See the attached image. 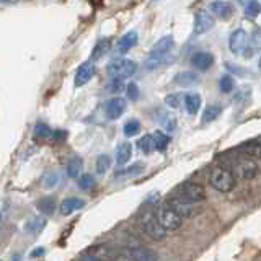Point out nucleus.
Wrapping results in <instances>:
<instances>
[{
    "instance_id": "f257e3e1",
    "label": "nucleus",
    "mask_w": 261,
    "mask_h": 261,
    "mask_svg": "<svg viewBox=\"0 0 261 261\" xmlns=\"http://www.w3.org/2000/svg\"><path fill=\"white\" fill-rule=\"evenodd\" d=\"M175 46V41L171 36H163L150 49L149 57L145 59V69L147 70H155L162 67L163 64L171 61V49Z\"/></svg>"
},
{
    "instance_id": "f03ea898",
    "label": "nucleus",
    "mask_w": 261,
    "mask_h": 261,
    "mask_svg": "<svg viewBox=\"0 0 261 261\" xmlns=\"http://www.w3.org/2000/svg\"><path fill=\"white\" fill-rule=\"evenodd\" d=\"M204 198H206L204 188L198 183H193V181L181 183L170 194V199H176L179 202H186V204L201 202V201H204Z\"/></svg>"
},
{
    "instance_id": "7ed1b4c3",
    "label": "nucleus",
    "mask_w": 261,
    "mask_h": 261,
    "mask_svg": "<svg viewBox=\"0 0 261 261\" xmlns=\"http://www.w3.org/2000/svg\"><path fill=\"white\" fill-rule=\"evenodd\" d=\"M139 227H141V230L149 237V239L155 242H162L167 237V232L162 228L157 217H155V212L152 211H144L142 214L139 216Z\"/></svg>"
},
{
    "instance_id": "20e7f679",
    "label": "nucleus",
    "mask_w": 261,
    "mask_h": 261,
    "mask_svg": "<svg viewBox=\"0 0 261 261\" xmlns=\"http://www.w3.org/2000/svg\"><path fill=\"white\" fill-rule=\"evenodd\" d=\"M155 217H157L159 224L162 225V228L165 232L178 230V228L181 227V224H183V217H179L167 202L157 207V211H155Z\"/></svg>"
},
{
    "instance_id": "39448f33",
    "label": "nucleus",
    "mask_w": 261,
    "mask_h": 261,
    "mask_svg": "<svg viewBox=\"0 0 261 261\" xmlns=\"http://www.w3.org/2000/svg\"><path fill=\"white\" fill-rule=\"evenodd\" d=\"M209 183L214 190L220 193H228V191H232L235 186V176L228 170L222 167H216V168H212L209 173Z\"/></svg>"
},
{
    "instance_id": "423d86ee",
    "label": "nucleus",
    "mask_w": 261,
    "mask_h": 261,
    "mask_svg": "<svg viewBox=\"0 0 261 261\" xmlns=\"http://www.w3.org/2000/svg\"><path fill=\"white\" fill-rule=\"evenodd\" d=\"M136 70H137V64L129 59H116L106 67L108 75H111L113 79H121V80L134 75Z\"/></svg>"
},
{
    "instance_id": "0eeeda50",
    "label": "nucleus",
    "mask_w": 261,
    "mask_h": 261,
    "mask_svg": "<svg viewBox=\"0 0 261 261\" xmlns=\"http://www.w3.org/2000/svg\"><path fill=\"white\" fill-rule=\"evenodd\" d=\"M121 255L129 261H159V253L145 247H127Z\"/></svg>"
},
{
    "instance_id": "6e6552de",
    "label": "nucleus",
    "mask_w": 261,
    "mask_h": 261,
    "mask_svg": "<svg viewBox=\"0 0 261 261\" xmlns=\"http://www.w3.org/2000/svg\"><path fill=\"white\" fill-rule=\"evenodd\" d=\"M248 33L245 30H235L232 35H230V39H228V49L235 54V56H240L247 51L248 47Z\"/></svg>"
},
{
    "instance_id": "1a4fd4ad",
    "label": "nucleus",
    "mask_w": 261,
    "mask_h": 261,
    "mask_svg": "<svg viewBox=\"0 0 261 261\" xmlns=\"http://www.w3.org/2000/svg\"><path fill=\"white\" fill-rule=\"evenodd\" d=\"M233 171H235V175L242 178V179H253V178H256L258 173H259V168L258 165L253 160L250 159H242L235 163V167H233Z\"/></svg>"
},
{
    "instance_id": "9d476101",
    "label": "nucleus",
    "mask_w": 261,
    "mask_h": 261,
    "mask_svg": "<svg viewBox=\"0 0 261 261\" xmlns=\"http://www.w3.org/2000/svg\"><path fill=\"white\" fill-rule=\"evenodd\" d=\"M214 23L216 18L209 10H199L194 18V35H204V33L211 31Z\"/></svg>"
},
{
    "instance_id": "9b49d317",
    "label": "nucleus",
    "mask_w": 261,
    "mask_h": 261,
    "mask_svg": "<svg viewBox=\"0 0 261 261\" xmlns=\"http://www.w3.org/2000/svg\"><path fill=\"white\" fill-rule=\"evenodd\" d=\"M191 64L198 70L206 72L212 67V65H214V56L207 51H198L191 56Z\"/></svg>"
},
{
    "instance_id": "f8f14e48",
    "label": "nucleus",
    "mask_w": 261,
    "mask_h": 261,
    "mask_svg": "<svg viewBox=\"0 0 261 261\" xmlns=\"http://www.w3.org/2000/svg\"><path fill=\"white\" fill-rule=\"evenodd\" d=\"M126 111V100L124 98H111V100H108V103H106V116H108V119H118L122 116V113Z\"/></svg>"
},
{
    "instance_id": "ddd939ff",
    "label": "nucleus",
    "mask_w": 261,
    "mask_h": 261,
    "mask_svg": "<svg viewBox=\"0 0 261 261\" xmlns=\"http://www.w3.org/2000/svg\"><path fill=\"white\" fill-rule=\"evenodd\" d=\"M87 255L93 256L100 261H113L118 258V251L111 247H106V245H96V247H92L88 250Z\"/></svg>"
},
{
    "instance_id": "4468645a",
    "label": "nucleus",
    "mask_w": 261,
    "mask_h": 261,
    "mask_svg": "<svg viewBox=\"0 0 261 261\" xmlns=\"http://www.w3.org/2000/svg\"><path fill=\"white\" fill-rule=\"evenodd\" d=\"M95 75V65L93 62H84L77 69V73H75V87H82V85H87L92 77Z\"/></svg>"
},
{
    "instance_id": "2eb2a0df",
    "label": "nucleus",
    "mask_w": 261,
    "mask_h": 261,
    "mask_svg": "<svg viewBox=\"0 0 261 261\" xmlns=\"http://www.w3.org/2000/svg\"><path fill=\"white\" fill-rule=\"evenodd\" d=\"M139 41L137 31H127L124 36H121V39L116 44V53L118 54H126L129 49H133Z\"/></svg>"
},
{
    "instance_id": "dca6fc26",
    "label": "nucleus",
    "mask_w": 261,
    "mask_h": 261,
    "mask_svg": "<svg viewBox=\"0 0 261 261\" xmlns=\"http://www.w3.org/2000/svg\"><path fill=\"white\" fill-rule=\"evenodd\" d=\"M157 122L160 124L162 129H165V133H173L176 129V118L173 116V113L159 110L157 111Z\"/></svg>"
},
{
    "instance_id": "f3484780",
    "label": "nucleus",
    "mask_w": 261,
    "mask_h": 261,
    "mask_svg": "<svg viewBox=\"0 0 261 261\" xmlns=\"http://www.w3.org/2000/svg\"><path fill=\"white\" fill-rule=\"evenodd\" d=\"M84 206H85V201H82L79 198H67L61 202L59 211H61L62 216H70L75 211H80Z\"/></svg>"
},
{
    "instance_id": "a211bd4d",
    "label": "nucleus",
    "mask_w": 261,
    "mask_h": 261,
    "mask_svg": "<svg viewBox=\"0 0 261 261\" xmlns=\"http://www.w3.org/2000/svg\"><path fill=\"white\" fill-rule=\"evenodd\" d=\"M237 150L251 159H261V144L258 141H250L237 147Z\"/></svg>"
},
{
    "instance_id": "6ab92c4d",
    "label": "nucleus",
    "mask_w": 261,
    "mask_h": 261,
    "mask_svg": "<svg viewBox=\"0 0 261 261\" xmlns=\"http://www.w3.org/2000/svg\"><path fill=\"white\" fill-rule=\"evenodd\" d=\"M211 10L214 15H217V18L220 20H228L233 13V7L228 2H212Z\"/></svg>"
},
{
    "instance_id": "aec40b11",
    "label": "nucleus",
    "mask_w": 261,
    "mask_h": 261,
    "mask_svg": "<svg viewBox=\"0 0 261 261\" xmlns=\"http://www.w3.org/2000/svg\"><path fill=\"white\" fill-rule=\"evenodd\" d=\"M183 105L186 108V113L194 116V114H198L201 108V96L198 93H186L183 96Z\"/></svg>"
},
{
    "instance_id": "412c9836",
    "label": "nucleus",
    "mask_w": 261,
    "mask_h": 261,
    "mask_svg": "<svg viewBox=\"0 0 261 261\" xmlns=\"http://www.w3.org/2000/svg\"><path fill=\"white\" fill-rule=\"evenodd\" d=\"M61 179H62V176H61L59 171L49 170V171H46V173L43 175V179H41V186H43L44 190H54L56 186H59Z\"/></svg>"
},
{
    "instance_id": "4be33fe9",
    "label": "nucleus",
    "mask_w": 261,
    "mask_h": 261,
    "mask_svg": "<svg viewBox=\"0 0 261 261\" xmlns=\"http://www.w3.org/2000/svg\"><path fill=\"white\" fill-rule=\"evenodd\" d=\"M175 84L179 87H194L199 84V77L194 72H179L175 75Z\"/></svg>"
},
{
    "instance_id": "5701e85b",
    "label": "nucleus",
    "mask_w": 261,
    "mask_h": 261,
    "mask_svg": "<svg viewBox=\"0 0 261 261\" xmlns=\"http://www.w3.org/2000/svg\"><path fill=\"white\" fill-rule=\"evenodd\" d=\"M167 204L176 212V214H178L179 217H190V216L194 214V209L191 207V204L179 202V201H176V199H170V198H168Z\"/></svg>"
},
{
    "instance_id": "b1692460",
    "label": "nucleus",
    "mask_w": 261,
    "mask_h": 261,
    "mask_svg": "<svg viewBox=\"0 0 261 261\" xmlns=\"http://www.w3.org/2000/svg\"><path fill=\"white\" fill-rule=\"evenodd\" d=\"M133 157V145L129 142H121L116 147V163L118 165H124Z\"/></svg>"
},
{
    "instance_id": "393cba45",
    "label": "nucleus",
    "mask_w": 261,
    "mask_h": 261,
    "mask_svg": "<svg viewBox=\"0 0 261 261\" xmlns=\"http://www.w3.org/2000/svg\"><path fill=\"white\" fill-rule=\"evenodd\" d=\"M82 170H84V160L80 157H72L65 165V173L69 178H79Z\"/></svg>"
},
{
    "instance_id": "a878e982",
    "label": "nucleus",
    "mask_w": 261,
    "mask_h": 261,
    "mask_svg": "<svg viewBox=\"0 0 261 261\" xmlns=\"http://www.w3.org/2000/svg\"><path fill=\"white\" fill-rule=\"evenodd\" d=\"M110 47H111V41L108 38L100 39L95 44L93 51H92V61H98V59H101V57H105L106 54H108Z\"/></svg>"
},
{
    "instance_id": "bb28decb",
    "label": "nucleus",
    "mask_w": 261,
    "mask_h": 261,
    "mask_svg": "<svg viewBox=\"0 0 261 261\" xmlns=\"http://www.w3.org/2000/svg\"><path fill=\"white\" fill-rule=\"evenodd\" d=\"M44 227H46V219L43 216H36V217H31L27 220V224H24V230L30 232V233H39Z\"/></svg>"
},
{
    "instance_id": "cd10ccee",
    "label": "nucleus",
    "mask_w": 261,
    "mask_h": 261,
    "mask_svg": "<svg viewBox=\"0 0 261 261\" xmlns=\"http://www.w3.org/2000/svg\"><path fill=\"white\" fill-rule=\"evenodd\" d=\"M222 113V108H220V105H209L204 108V113H202V124H209V122L216 121L219 118V114Z\"/></svg>"
},
{
    "instance_id": "c85d7f7f",
    "label": "nucleus",
    "mask_w": 261,
    "mask_h": 261,
    "mask_svg": "<svg viewBox=\"0 0 261 261\" xmlns=\"http://www.w3.org/2000/svg\"><path fill=\"white\" fill-rule=\"evenodd\" d=\"M36 207L39 209L41 214H44V216H51L54 209H56V201L53 196H46V198L43 199H39L36 202Z\"/></svg>"
},
{
    "instance_id": "c756f323",
    "label": "nucleus",
    "mask_w": 261,
    "mask_h": 261,
    "mask_svg": "<svg viewBox=\"0 0 261 261\" xmlns=\"http://www.w3.org/2000/svg\"><path fill=\"white\" fill-rule=\"evenodd\" d=\"M152 139H153V144H155V150H167V147L170 144V136L162 133V130H155V133L152 134Z\"/></svg>"
},
{
    "instance_id": "7c9ffc66",
    "label": "nucleus",
    "mask_w": 261,
    "mask_h": 261,
    "mask_svg": "<svg viewBox=\"0 0 261 261\" xmlns=\"http://www.w3.org/2000/svg\"><path fill=\"white\" fill-rule=\"evenodd\" d=\"M137 149L141 150L142 153H152L155 150V144H153V139L152 136H144L139 139V142H137Z\"/></svg>"
},
{
    "instance_id": "2f4dec72",
    "label": "nucleus",
    "mask_w": 261,
    "mask_h": 261,
    "mask_svg": "<svg viewBox=\"0 0 261 261\" xmlns=\"http://www.w3.org/2000/svg\"><path fill=\"white\" fill-rule=\"evenodd\" d=\"M95 167H96V173L98 175H105L106 171L110 170L111 167V159H110V155H100V157L96 159V163H95Z\"/></svg>"
},
{
    "instance_id": "473e14b6",
    "label": "nucleus",
    "mask_w": 261,
    "mask_h": 261,
    "mask_svg": "<svg viewBox=\"0 0 261 261\" xmlns=\"http://www.w3.org/2000/svg\"><path fill=\"white\" fill-rule=\"evenodd\" d=\"M53 133H54V130L49 127L47 124H44V122H38L36 127H35V137L43 139V141H47V139H51L53 137Z\"/></svg>"
},
{
    "instance_id": "72a5a7b5",
    "label": "nucleus",
    "mask_w": 261,
    "mask_h": 261,
    "mask_svg": "<svg viewBox=\"0 0 261 261\" xmlns=\"http://www.w3.org/2000/svg\"><path fill=\"white\" fill-rule=\"evenodd\" d=\"M139 130H141V122L137 119H129L124 127H122V133H124L126 137H134L139 134Z\"/></svg>"
},
{
    "instance_id": "f704fd0d",
    "label": "nucleus",
    "mask_w": 261,
    "mask_h": 261,
    "mask_svg": "<svg viewBox=\"0 0 261 261\" xmlns=\"http://www.w3.org/2000/svg\"><path fill=\"white\" fill-rule=\"evenodd\" d=\"M219 88L222 93H230L232 90L235 88V80L232 75H228V73H225V75L220 77L219 80Z\"/></svg>"
},
{
    "instance_id": "c9c22d12",
    "label": "nucleus",
    "mask_w": 261,
    "mask_h": 261,
    "mask_svg": "<svg viewBox=\"0 0 261 261\" xmlns=\"http://www.w3.org/2000/svg\"><path fill=\"white\" fill-rule=\"evenodd\" d=\"M245 13H247V16H250V18H255V16H258L261 13V4L255 2V0L247 2L245 4Z\"/></svg>"
},
{
    "instance_id": "e433bc0d",
    "label": "nucleus",
    "mask_w": 261,
    "mask_h": 261,
    "mask_svg": "<svg viewBox=\"0 0 261 261\" xmlns=\"http://www.w3.org/2000/svg\"><path fill=\"white\" fill-rule=\"evenodd\" d=\"M142 168H144L142 163H134V165L127 167L126 170L116 171V176H133V175H139L142 171Z\"/></svg>"
},
{
    "instance_id": "4c0bfd02",
    "label": "nucleus",
    "mask_w": 261,
    "mask_h": 261,
    "mask_svg": "<svg viewBox=\"0 0 261 261\" xmlns=\"http://www.w3.org/2000/svg\"><path fill=\"white\" fill-rule=\"evenodd\" d=\"M95 186V178L92 175H82L79 178V188L82 191H88Z\"/></svg>"
},
{
    "instance_id": "58836bf2",
    "label": "nucleus",
    "mask_w": 261,
    "mask_h": 261,
    "mask_svg": "<svg viewBox=\"0 0 261 261\" xmlns=\"http://www.w3.org/2000/svg\"><path fill=\"white\" fill-rule=\"evenodd\" d=\"M126 95H127L129 100H133V101L139 100V96H141V93H139V87L134 84V82H130V84L126 85Z\"/></svg>"
},
{
    "instance_id": "ea45409f",
    "label": "nucleus",
    "mask_w": 261,
    "mask_h": 261,
    "mask_svg": "<svg viewBox=\"0 0 261 261\" xmlns=\"http://www.w3.org/2000/svg\"><path fill=\"white\" fill-rule=\"evenodd\" d=\"M122 88H124V80H121V79H111L110 85H108V90H110L111 93H118V92H121Z\"/></svg>"
},
{
    "instance_id": "a19ab883",
    "label": "nucleus",
    "mask_w": 261,
    "mask_h": 261,
    "mask_svg": "<svg viewBox=\"0 0 261 261\" xmlns=\"http://www.w3.org/2000/svg\"><path fill=\"white\" fill-rule=\"evenodd\" d=\"M181 95H168L167 98H165V103L168 105V106H171V108H178L179 105H181Z\"/></svg>"
},
{
    "instance_id": "79ce46f5",
    "label": "nucleus",
    "mask_w": 261,
    "mask_h": 261,
    "mask_svg": "<svg viewBox=\"0 0 261 261\" xmlns=\"http://www.w3.org/2000/svg\"><path fill=\"white\" fill-rule=\"evenodd\" d=\"M251 43L256 49H261V28H258L255 33H253V38H251Z\"/></svg>"
},
{
    "instance_id": "37998d69",
    "label": "nucleus",
    "mask_w": 261,
    "mask_h": 261,
    "mask_svg": "<svg viewBox=\"0 0 261 261\" xmlns=\"http://www.w3.org/2000/svg\"><path fill=\"white\" fill-rule=\"evenodd\" d=\"M53 139L57 142V141H62V139H65V133L64 130H54L53 133Z\"/></svg>"
},
{
    "instance_id": "c03bdc74",
    "label": "nucleus",
    "mask_w": 261,
    "mask_h": 261,
    "mask_svg": "<svg viewBox=\"0 0 261 261\" xmlns=\"http://www.w3.org/2000/svg\"><path fill=\"white\" fill-rule=\"evenodd\" d=\"M43 255H44V248H43V247H38V250H35V251L31 253V256H33V258H36V256H43Z\"/></svg>"
},
{
    "instance_id": "a18cd8bd",
    "label": "nucleus",
    "mask_w": 261,
    "mask_h": 261,
    "mask_svg": "<svg viewBox=\"0 0 261 261\" xmlns=\"http://www.w3.org/2000/svg\"><path fill=\"white\" fill-rule=\"evenodd\" d=\"M80 261H100V259H96V258L90 256V255H84V256H82V259H80Z\"/></svg>"
},
{
    "instance_id": "49530a36",
    "label": "nucleus",
    "mask_w": 261,
    "mask_h": 261,
    "mask_svg": "<svg viewBox=\"0 0 261 261\" xmlns=\"http://www.w3.org/2000/svg\"><path fill=\"white\" fill-rule=\"evenodd\" d=\"M258 142H259V144H261V137H259V139H258Z\"/></svg>"
},
{
    "instance_id": "de8ad7c7",
    "label": "nucleus",
    "mask_w": 261,
    "mask_h": 261,
    "mask_svg": "<svg viewBox=\"0 0 261 261\" xmlns=\"http://www.w3.org/2000/svg\"><path fill=\"white\" fill-rule=\"evenodd\" d=\"M259 69H261V59H259Z\"/></svg>"
},
{
    "instance_id": "09e8293b",
    "label": "nucleus",
    "mask_w": 261,
    "mask_h": 261,
    "mask_svg": "<svg viewBox=\"0 0 261 261\" xmlns=\"http://www.w3.org/2000/svg\"><path fill=\"white\" fill-rule=\"evenodd\" d=\"M0 220H2V217H0Z\"/></svg>"
},
{
    "instance_id": "8fccbe9b",
    "label": "nucleus",
    "mask_w": 261,
    "mask_h": 261,
    "mask_svg": "<svg viewBox=\"0 0 261 261\" xmlns=\"http://www.w3.org/2000/svg\"><path fill=\"white\" fill-rule=\"evenodd\" d=\"M0 261H2V259H0Z\"/></svg>"
}]
</instances>
